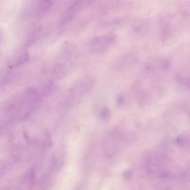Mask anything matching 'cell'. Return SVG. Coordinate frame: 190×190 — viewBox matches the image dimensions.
<instances>
[{"instance_id":"6da1fadb","label":"cell","mask_w":190,"mask_h":190,"mask_svg":"<svg viewBox=\"0 0 190 190\" xmlns=\"http://www.w3.org/2000/svg\"><path fill=\"white\" fill-rule=\"evenodd\" d=\"M117 37L114 33L96 35L88 42V48L92 53L101 54L109 51L117 42Z\"/></svg>"},{"instance_id":"7a4b0ae2","label":"cell","mask_w":190,"mask_h":190,"mask_svg":"<svg viewBox=\"0 0 190 190\" xmlns=\"http://www.w3.org/2000/svg\"><path fill=\"white\" fill-rule=\"evenodd\" d=\"M95 2L93 1H77L74 2L62 15L60 22V26H64L68 23L71 21L79 12L85 8L93 5Z\"/></svg>"},{"instance_id":"3957f363","label":"cell","mask_w":190,"mask_h":190,"mask_svg":"<svg viewBox=\"0 0 190 190\" xmlns=\"http://www.w3.org/2000/svg\"><path fill=\"white\" fill-rule=\"evenodd\" d=\"M138 61V57L136 54L127 53L117 60L114 64V70L119 72L126 71L136 66Z\"/></svg>"},{"instance_id":"277c9868","label":"cell","mask_w":190,"mask_h":190,"mask_svg":"<svg viewBox=\"0 0 190 190\" xmlns=\"http://www.w3.org/2000/svg\"><path fill=\"white\" fill-rule=\"evenodd\" d=\"M148 26L147 20L143 18H139L133 23L131 27V33L137 38H142L147 32Z\"/></svg>"},{"instance_id":"5b68a950","label":"cell","mask_w":190,"mask_h":190,"mask_svg":"<svg viewBox=\"0 0 190 190\" xmlns=\"http://www.w3.org/2000/svg\"><path fill=\"white\" fill-rule=\"evenodd\" d=\"M52 3L50 1H41L38 3L37 8V12L38 14H42L50 8L51 6Z\"/></svg>"},{"instance_id":"8992f818","label":"cell","mask_w":190,"mask_h":190,"mask_svg":"<svg viewBox=\"0 0 190 190\" xmlns=\"http://www.w3.org/2000/svg\"><path fill=\"white\" fill-rule=\"evenodd\" d=\"M29 58V55L27 53H25L22 54L13 63V67H17L20 65L24 63L27 61L28 60Z\"/></svg>"},{"instance_id":"52a82bcc","label":"cell","mask_w":190,"mask_h":190,"mask_svg":"<svg viewBox=\"0 0 190 190\" xmlns=\"http://www.w3.org/2000/svg\"><path fill=\"white\" fill-rule=\"evenodd\" d=\"M100 115L102 119L103 120H106V119H108L110 116V110L108 108H103L100 111Z\"/></svg>"},{"instance_id":"ba28073f","label":"cell","mask_w":190,"mask_h":190,"mask_svg":"<svg viewBox=\"0 0 190 190\" xmlns=\"http://www.w3.org/2000/svg\"><path fill=\"white\" fill-rule=\"evenodd\" d=\"M116 100L118 105L122 106L124 103V98L121 95H119L117 97Z\"/></svg>"},{"instance_id":"9c48e42d","label":"cell","mask_w":190,"mask_h":190,"mask_svg":"<svg viewBox=\"0 0 190 190\" xmlns=\"http://www.w3.org/2000/svg\"><path fill=\"white\" fill-rule=\"evenodd\" d=\"M132 175V173H131V172L130 171H127L126 172V174H125L124 176H126V178H130V176Z\"/></svg>"}]
</instances>
